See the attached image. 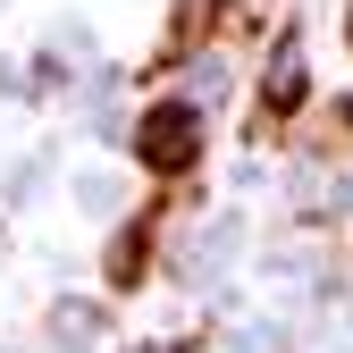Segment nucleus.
I'll return each instance as SVG.
<instances>
[{
	"mask_svg": "<svg viewBox=\"0 0 353 353\" xmlns=\"http://www.w3.org/2000/svg\"><path fill=\"white\" fill-rule=\"evenodd\" d=\"M202 152H210V126H202V110L185 93H160L135 118V168L160 176V185H185V176L202 168Z\"/></svg>",
	"mask_w": 353,
	"mask_h": 353,
	"instance_id": "1",
	"label": "nucleus"
},
{
	"mask_svg": "<svg viewBox=\"0 0 353 353\" xmlns=\"http://www.w3.org/2000/svg\"><path fill=\"white\" fill-rule=\"evenodd\" d=\"M312 101H320V93H312L303 51H294V26H278L270 59H261V84H252V110H244V143H286L294 118L312 110Z\"/></svg>",
	"mask_w": 353,
	"mask_h": 353,
	"instance_id": "2",
	"label": "nucleus"
},
{
	"mask_svg": "<svg viewBox=\"0 0 353 353\" xmlns=\"http://www.w3.org/2000/svg\"><path fill=\"white\" fill-rule=\"evenodd\" d=\"M219 34H236V0H176L160 42H152V59H143V76H176L185 59H202Z\"/></svg>",
	"mask_w": 353,
	"mask_h": 353,
	"instance_id": "3",
	"label": "nucleus"
},
{
	"mask_svg": "<svg viewBox=\"0 0 353 353\" xmlns=\"http://www.w3.org/2000/svg\"><path fill=\"white\" fill-rule=\"evenodd\" d=\"M160 228H168V202H143L126 228L110 236V252H101V278H110V294H135L143 278H152V244H160Z\"/></svg>",
	"mask_w": 353,
	"mask_h": 353,
	"instance_id": "4",
	"label": "nucleus"
},
{
	"mask_svg": "<svg viewBox=\"0 0 353 353\" xmlns=\"http://www.w3.org/2000/svg\"><path fill=\"white\" fill-rule=\"evenodd\" d=\"M294 135L312 143L328 168H353V93H328V101H312L294 118Z\"/></svg>",
	"mask_w": 353,
	"mask_h": 353,
	"instance_id": "5",
	"label": "nucleus"
},
{
	"mask_svg": "<svg viewBox=\"0 0 353 353\" xmlns=\"http://www.w3.org/2000/svg\"><path fill=\"white\" fill-rule=\"evenodd\" d=\"M345 51H353V0H345Z\"/></svg>",
	"mask_w": 353,
	"mask_h": 353,
	"instance_id": "6",
	"label": "nucleus"
}]
</instances>
